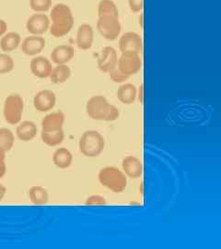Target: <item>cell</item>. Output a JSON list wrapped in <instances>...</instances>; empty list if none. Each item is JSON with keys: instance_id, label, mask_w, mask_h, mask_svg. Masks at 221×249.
I'll return each instance as SVG.
<instances>
[{"instance_id": "cell-30", "label": "cell", "mask_w": 221, "mask_h": 249, "mask_svg": "<svg viewBox=\"0 0 221 249\" xmlns=\"http://www.w3.org/2000/svg\"><path fill=\"white\" fill-rule=\"evenodd\" d=\"M119 116H120L119 109L115 107V106H114V105L111 104L110 108H109V110L107 112L106 116L104 118V121H106V122H114V121H116L119 118Z\"/></svg>"}, {"instance_id": "cell-6", "label": "cell", "mask_w": 221, "mask_h": 249, "mask_svg": "<svg viewBox=\"0 0 221 249\" xmlns=\"http://www.w3.org/2000/svg\"><path fill=\"white\" fill-rule=\"evenodd\" d=\"M111 104L103 95H95L88 100L86 112L88 116L98 121H104Z\"/></svg>"}, {"instance_id": "cell-32", "label": "cell", "mask_w": 221, "mask_h": 249, "mask_svg": "<svg viewBox=\"0 0 221 249\" xmlns=\"http://www.w3.org/2000/svg\"><path fill=\"white\" fill-rule=\"evenodd\" d=\"M128 6L134 13H139L144 8V0H128Z\"/></svg>"}, {"instance_id": "cell-8", "label": "cell", "mask_w": 221, "mask_h": 249, "mask_svg": "<svg viewBox=\"0 0 221 249\" xmlns=\"http://www.w3.org/2000/svg\"><path fill=\"white\" fill-rule=\"evenodd\" d=\"M119 49L121 53H140L143 51L141 36L134 32H127L120 36Z\"/></svg>"}, {"instance_id": "cell-18", "label": "cell", "mask_w": 221, "mask_h": 249, "mask_svg": "<svg viewBox=\"0 0 221 249\" xmlns=\"http://www.w3.org/2000/svg\"><path fill=\"white\" fill-rule=\"evenodd\" d=\"M66 116L62 111L52 112L44 116L42 120V130H55L63 128Z\"/></svg>"}, {"instance_id": "cell-5", "label": "cell", "mask_w": 221, "mask_h": 249, "mask_svg": "<svg viewBox=\"0 0 221 249\" xmlns=\"http://www.w3.org/2000/svg\"><path fill=\"white\" fill-rule=\"evenodd\" d=\"M97 30L99 34L108 41H115L121 36L122 24L119 17L103 16L98 17Z\"/></svg>"}, {"instance_id": "cell-15", "label": "cell", "mask_w": 221, "mask_h": 249, "mask_svg": "<svg viewBox=\"0 0 221 249\" xmlns=\"http://www.w3.org/2000/svg\"><path fill=\"white\" fill-rule=\"evenodd\" d=\"M122 168L127 178L136 179L143 175L142 160L133 155H129L124 158L122 161Z\"/></svg>"}, {"instance_id": "cell-21", "label": "cell", "mask_w": 221, "mask_h": 249, "mask_svg": "<svg viewBox=\"0 0 221 249\" xmlns=\"http://www.w3.org/2000/svg\"><path fill=\"white\" fill-rule=\"evenodd\" d=\"M53 161L56 167L60 169H67L73 162V154L68 149L60 147L53 152Z\"/></svg>"}, {"instance_id": "cell-9", "label": "cell", "mask_w": 221, "mask_h": 249, "mask_svg": "<svg viewBox=\"0 0 221 249\" xmlns=\"http://www.w3.org/2000/svg\"><path fill=\"white\" fill-rule=\"evenodd\" d=\"M50 19L44 13L36 12L28 18L26 22L27 31L32 36H43L49 31Z\"/></svg>"}, {"instance_id": "cell-1", "label": "cell", "mask_w": 221, "mask_h": 249, "mask_svg": "<svg viewBox=\"0 0 221 249\" xmlns=\"http://www.w3.org/2000/svg\"><path fill=\"white\" fill-rule=\"evenodd\" d=\"M49 19V32L55 38L68 35L75 21L70 7L64 3H58L51 8Z\"/></svg>"}, {"instance_id": "cell-31", "label": "cell", "mask_w": 221, "mask_h": 249, "mask_svg": "<svg viewBox=\"0 0 221 249\" xmlns=\"http://www.w3.org/2000/svg\"><path fill=\"white\" fill-rule=\"evenodd\" d=\"M107 203L106 198L103 196L101 195H91L88 196L85 204L89 205V206H99V205H105Z\"/></svg>"}, {"instance_id": "cell-20", "label": "cell", "mask_w": 221, "mask_h": 249, "mask_svg": "<svg viewBox=\"0 0 221 249\" xmlns=\"http://www.w3.org/2000/svg\"><path fill=\"white\" fill-rule=\"evenodd\" d=\"M21 44V36L18 33L9 32L1 37L0 48L4 53H9L16 50Z\"/></svg>"}, {"instance_id": "cell-7", "label": "cell", "mask_w": 221, "mask_h": 249, "mask_svg": "<svg viewBox=\"0 0 221 249\" xmlns=\"http://www.w3.org/2000/svg\"><path fill=\"white\" fill-rule=\"evenodd\" d=\"M118 69L129 78L141 70L142 60L139 53H121L118 57Z\"/></svg>"}, {"instance_id": "cell-10", "label": "cell", "mask_w": 221, "mask_h": 249, "mask_svg": "<svg viewBox=\"0 0 221 249\" xmlns=\"http://www.w3.org/2000/svg\"><path fill=\"white\" fill-rule=\"evenodd\" d=\"M118 53L113 46H105L98 57V68L102 72L109 73L118 63Z\"/></svg>"}, {"instance_id": "cell-37", "label": "cell", "mask_w": 221, "mask_h": 249, "mask_svg": "<svg viewBox=\"0 0 221 249\" xmlns=\"http://www.w3.org/2000/svg\"><path fill=\"white\" fill-rule=\"evenodd\" d=\"M6 154H7V151H5L2 147H0V163L6 162Z\"/></svg>"}, {"instance_id": "cell-29", "label": "cell", "mask_w": 221, "mask_h": 249, "mask_svg": "<svg viewBox=\"0 0 221 249\" xmlns=\"http://www.w3.org/2000/svg\"><path fill=\"white\" fill-rule=\"evenodd\" d=\"M108 74H109L110 79L113 80L114 82H115V83H120V84H122V83H124L126 80L129 79V77L126 76L125 74H124L123 72L121 71L118 69L117 66L115 67V69H113L111 71L109 72Z\"/></svg>"}, {"instance_id": "cell-17", "label": "cell", "mask_w": 221, "mask_h": 249, "mask_svg": "<svg viewBox=\"0 0 221 249\" xmlns=\"http://www.w3.org/2000/svg\"><path fill=\"white\" fill-rule=\"evenodd\" d=\"M37 125L33 121H20L17 124L16 128V136L19 141L21 142H31L33 141L37 135Z\"/></svg>"}, {"instance_id": "cell-22", "label": "cell", "mask_w": 221, "mask_h": 249, "mask_svg": "<svg viewBox=\"0 0 221 249\" xmlns=\"http://www.w3.org/2000/svg\"><path fill=\"white\" fill-rule=\"evenodd\" d=\"M70 77V68L68 66V64H62L53 67L49 79L53 84H62L69 80Z\"/></svg>"}, {"instance_id": "cell-3", "label": "cell", "mask_w": 221, "mask_h": 249, "mask_svg": "<svg viewBox=\"0 0 221 249\" xmlns=\"http://www.w3.org/2000/svg\"><path fill=\"white\" fill-rule=\"evenodd\" d=\"M79 148L81 153L86 157H98L104 151L105 140L97 130H87L80 137Z\"/></svg>"}, {"instance_id": "cell-11", "label": "cell", "mask_w": 221, "mask_h": 249, "mask_svg": "<svg viewBox=\"0 0 221 249\" xmlns=\"http://www.w3.org/2000/svg\"><path fill=\"white\" fill-rule=\"evenodd\" d=\"M56 104V95L53 90L43 89L38 91L34 98V107L38 112L51 111Z\"/></svg>"}, {"instance_id": "cell-12", "label": "cell", "mask_w": 221, "mask_h": 249, "mask_svg": "<svg viewBox=\"0 0 221 249\" xmlns=\"http://www.w3.org/2000/svg\"><path fill=\"white\" fill-rule=\"evenodd\" d=\"M46 45V41L43 36H31L26 37L20 44V49L22 53L26 55L34 56L44 50Z\"/></svg>"}, {"instance_id": "cell-19", "label": "cell", "mask_w": 221, "mask_h": 249, "mask_svg": "<svg viewBox=\"0 0 221 249\" xmlns=\"http://www.w3.org/2000/svg\"><path fill=\"white\" fill-rule=\"evenodd\" d=\"M137 88L132 83H122L116 91V97L124 105H132L136 100Z\"/></svg>"}, {"instance_id": "cell-27", "label": "cell", "mask_w": 221, "mask_h": 249, "mask_svg": "<svg viewBox=\"0 0 221 249\" xmlns=\"http://www.w3.org/2000/svg\"><path fill=\"white\" fill-rule=\"evenodd\" d=\"M15 68L13 58L8 53H0V74H7Z\"/></svg>"}, {"instance_id": "cell-28", "label": "cell", "mask_w": 221, "mask_h": 249, "mask_svg": "<svg viewBox=\"0 0 221 249\" xmlns=\"http://www.w3.org/2000/svg\"><path fill=\"white\" fill-rule=\"evenodd\" d=\"M53 0H30V7L35 12L44 13L52 8Z\"/></svg>"}, {"instance_id": "cell-35", "label": "cell", "mask_w": 221, "mask_h": 249, "mask_svg": "<svg viewBox=\"0 0 221 249\" xmlns=\"http://www.w3.org/2000/svg\"><path fill=\"white\" fill-rule=\"evenodd\" d=\"M6 174H7V164H6V162L0 163V179L4 178Z\"/></svg>"}, {"instance_id": "cell-36", "label": "cell", "mask_w": 221, "mask_h": 249, "mask_svg": "<svg viewBox=\"0 0 221 249\" xmlns=\"http://www.w3.org/2000/svg\"><path fill=\"white\" fill-rule=\"evenodd\" d=\"M7 194V187H5L3 184H0V201L5 197Z\"/></svg>"}, {"instance_id": "cell-13", "label": "cell", "mask_w": 221, "mask_h": 249, "mask_svg": "<svg viewBox=\"0 0 221 249\" xmlns=\"http://www.w3.org/2000/svg\"><path fill=\"white\" fill-rule=\"evenodd\" d=\"M30 69L37 78L46 79L49 78L52 72L53 65L52 61L45 56H35L31 61Z\"/></svg>"}, {"instance_id": "cell-25", "label": "cell", "mask_w": 221, "mask_h": 249, "mask_svg": "<svg viewBox=\"0 0 221 249\" xmlns=\"http://www.w3.org/2000/svg\"><path fill=\"white\" fill-rule=\"evenodd\" d=\"M119 17V9L114 0H101L98 4V17Z\"/></svg>"}, {"instance_id": "cell-34", "label": "cell", "mask_w": 221, "mask_h": 249, "mask_svg": "<svg viewBox=\"0 0 221 249\" xmlns=\"http://www.w3.org/2000/svg\"><path fill=\"white\" fill-rule=\"evenodd\" d=\"M8 31V24L4 19L0 18V38L4 36Z\"/></svg>"}, {"instance_id": "cell-26", "label": "cell", "mask_w": 221, "mask_h": 249, "mask_svg": "<svg viewBox=\"0 0 221 249\" xmlns=\"http://www.w3.org/2000/svg\"><path fill=\"white\" fill-rule=\"evenodd\" d=\"M15 143V136L13 132L6 127L0 128V147H2L5 151H10Z\"/></svg>"}, {"instance_id": "cell-24", "label": "cell", "mask_w": 221, "mask_h": 249, "mask_svg": "<svg viewBox=\"0 0 221 249\" xmlns=\"http://www.w3.org/2000/svg\"><path fill=\"white\" fill-rule=\"evenodd\" d=\"M29 197L34 205H45L49 201V193L44 187L34 186L29 190Z\"/></svg>"}, {"instance_id": "cell-14", "label": "cell", "mask_w": 221, "mask_h": 249, "mask_svg": "<svg viewBox=\"0 0 221 249\" xmlns=\"http://www.w3.org/2000/svg\"><path fill=\"white\" fill-rule=\"evenodd\" d=\"M94 42V31L93 28L88 24H81L76 36V44L81 50H88L92 47Z\"/></svg>"}, {"instance_id": "cell-38", "label": "cell", "mask_w": 221, "mask_h": 249, "mask_svg": "<svg viewBox=\"0 0 221 249\" xmlns=\"http://www.w3.org/2000/svg\"><path fill=\"white\" fill-rule=\"evenodd\" d=\"M138 21H139V25L143 29V27H144V25H143V13H140V16L138 18Z\"/></svg>"}, {"instance_id": "cell-16", "label": "cell", "mask_w": 221, "mask_h": 249, "mask_svg": "<svg viewBox=\"0 0 221 249\" xmlns=\"http://www.w3.org/2000/svg\"><path fill=\"white\" fill-rule=\"evenodd\" d=\"M75 49L71 45H61L53 48L50 58L55 65L68 64L75 55Z\"/></svg>"}, {"instance_id": "cell-4", "label": "cell", "mask_w": 221, "mask_h": 249, "mask_svg": "<svg viewBox=\"0 0 221 249\" xmlns=\"http://www.w3.org/2000/svg\"><path fill=\"white\" fill-rule=\"evenodd\" d=\"M24 111V100L19 94H10L5 99L3 116L7 123L18 124L21 121Z\"/></svg>"}, {"instance_id": "cell-23", "label": "cell", "mask_w": 221, "mask_h": 249, "mask_svg": "<svg viewBox=\"0 0 221 249\" xmlns=\"http://www.w3.org/2000/svg\"><path fill=\"white\" fill-rule=\"evenodd\" d=\"M41 138L44 144L50 147L58 146L63 142L65 139L64 129L59 128L55 130H42Z\"/></svg>"}, {"instance_id": "cell-2", "label": "cell", "mask_w": 221, "mask_h": 249, "mask_svg": "<svg viewBox=\"0 0 221 249\" xmlns=\"http://www.w3.org/2000/svg\"><path fill=\"white\" fill-rule=\"evenodd\" d=\"M102 186L115 193H121L127 187V177L122 170L115 166H106L100 171L98 175Z\"/></svg>"}, {"instance_id": "cell-33", "label": "cell", "mask_w": 221, "mask_h": 249, "mask_svg": "<svg viewBox=\"0 0 221 249\" xmlns=\"http://www.w3.org/2000/svg\"><path fill=\"white\" fill-rule=\"evenodd\" d=\"M136 99L140 102V104L144 103V84H143V83H141V84L139 85V87L137 88Z\"/></svg>"}]
</instances>
